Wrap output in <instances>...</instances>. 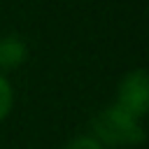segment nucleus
Returning <instances> with one entry per match:
<instances>
[{
    "instance_id": "nucleus-3",
    "label": "nucleus",
    "mask_w": 149,
    "mask_h": 149,
    "mask_svg": "<svg viewBox=\"0 0 149 149\" xmlns=\"http://www.w3.org/2000/svg\"><path fill=\"white\" fill-rule=\"evenodd\" d=\"M28 58V44L19 35H7L0 40V70H14Z\"/></svg>"
},
{
    "instance_id": "nucleus-5",
    "label": "nucleus",
    "mask_w": 149,
    "mask_h": 149,
    "mask_svg": "<svg viewBox=\"0 0 149 149\" xmlns=\"http://www.w3.org/2000/svg\"><path fill=\"white\" fill-rule=\"evenodd\" d=\"M63 149H105L93 135H79V137H74V140H70Z\"/></svg>"
},
{
    "instance_id": "nucleus-1",
    "label": "nucleus",
    "mask_w": 149,
    "mask_h": 149,
    "mask_svg": "<svg viewBox=\"0 0 149 149\" xmlns=\"http://www.w3.org/2000/svg\"><path fill=\"white\" fill-rule=\"evenodd\" d=\"M93 130H95L93 137L105 149L107 147H135V144L144 142L142 119H137L130 112L121 109L116 102L105 107L93 119Z\"/></svg>"
},
{
    "instance_id": "nucleus-2",
    "label": "nucleus",
    "mask_w": 149,
    "mask_h": 149,
    "mask_svg": "<svg viewBox=\"0 0 149 149\" xmlns=\"http://www.w3.org/2000/svg\"><path fill=\"white\" fill-rule=\"evenodd\" d=\"M116 105L121 109L130 112L137 119H142L147 114V107H149V79H147V70L144 68L126 72V77L119 84Z\"/></svg>"
},
{
    "instance_id": "nucleus-4",
    "label": "nucleus",
    "mask_w": 149,
    "mask_h": 149,
    "mask_svg": "<svg viewBox=\"0 0 149 149\" xmlns=\"http://www.w3.org/2000/svg\"><path fill=\"white\" fill-rule=\"evenodd\" d=\"M12 105H14V91H12V84L7 81L5 74H0V121L7 119V114L12 112Z\"/></svg>"
}]
</instances>
